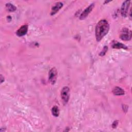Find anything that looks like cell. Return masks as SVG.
<instances>
[{
    "mask_svg": "<svg viewBox=\"0 0 132 132\" xmlns=\"http://www.w3.org/2000/svg\"><path fill=\"white\" fill-rule=\"evenodd\" d=\"M109 30V24L107 20H101L95 27V37L97 41H100L107 34Z\"/></svg>",
    "mask_w": 132,
    "mask_h": 132,
    "instance_id": "obj_1",
    "label": "cell"
},
{
    "mask_svg": "<svg viewBox=\"0 0 132 132\" xmlns=\"http://www.w3.org/2000/svg\"><path fill=\"white\" fill-rule=\"evenodd\" d=\"M120 38L124 41L130 40L131 38V31L127 28H124L122 29Z\"/></svg>",
    "mask_w": 132,
    "mask_h": 132,
    "instance_id": "obj_2",
    "label": "cell"
},
{
    "mask_svg": "<svg viewBox=\"0 0 132 132\" xmlns=\"http://www.w3.org/2000/svg\"><path fill=\"white\" fill-rule=\"evenodd\" d=\"M70 97V89L67 86L64 87L61 91V98L63 102L67 104L69 101Z\"/></svg>",
    "mask_w": 132,
    "mask_h": 132,
    "instance_id": "obj_3",
    "label": "cell"
},
{
    "mask_svg": "<svg viewBox=\"0 0 132 132\" xmlns=\"http://www.w3.org/2000/svg\"><path fill=\"white\" fill-rule=\"evenodd\" d=\"M57 71L56 68H52L48 74V79L51 84L54 85L56 82L57 80Z\"/></svg>",
    "mask_w": 132,
    "mask_h": 132,
    "instance_id": "obj_4",
    "label": "cell"
},
{
    "mask_svg": "<svg viewBox=\"0 0 132 132\" xmlns=\"http://www.w3.org/2000/svg\"><path fill=\"white\" fill-rule=\"evenodd\" d=\"M130 1L127 0L124 1L122 4L121 9V13L122 15L124 17H126L128 15V9L130 6Z\"/></svg>",
    "mask_w": 132,
    "mask_h": 132,
    "instance_id": "obj_5",
    "label": "cell"
},
{
    "mask_svg": "<svg viewBox=\"0 0 132 132\" xmlns=\"http://www.w3.org/2000/svg\"><path fill=\"white\" fill-rule=\"evenodd\" d=\"M94 7V4L92 3L91 5H90L87 8H86L84 11L81 13L80 16H79V19L80 20H84L85 19H86L87 16L88 15V14L91 12V11L92 10V9H93Z\"/></svg>",
    "mask_w": 132,
    "mask_h": 132,
    "instance_id": "obj_6",
    "label": "cell"
},
{
    "mask_svg": "<svg viewBox=\"0 0 132 132\" xmlns=\"http://www.w3.org/2000/svg\"><path fill=\"white\" fill-rule=\"evenodd\" d=\"M28 26L27 25H24L22 26L16 32V34L19 37H22L24 36L27 32Z\"/></svg>",
    "mask_w": 132,
    "mask_h": 132,
    "instance_id": "obj_7",
    "label": "cell"
},
{
    "mask_svg": "<svg viewBox=\"0 0 132 132\" xmlns=\"http://www.w3.org/2000/svg\"><path fill=\"white\" fill-rule=\"evenodd\" d=\"M62 6H63V4L61 2H58L56 3L52 8L51 14L54 15L56 14L61 8V7H62Z\"/></svg>",
    "mask_w": 132,
    "mask_h": 132,
    "instance_id": "obj_8",
    "label": "cell"
},
{
    "mask_svg": "<svg viewBox=\"0 0 132 132\" xmlns=\"http://www.w3.org/2000/svg\"><path fill=\"white\" fill-rule=\"evenodd\" d=\"M112 93L115 95H122L125 94L124 90L119 87H115L112 90Z\"/></svg>",
    "mask_w": 132,
    "mask_h": 132,
    "instance_id": "obj_9",
    "label": "cell"
},
{
    "mask_svg": "<svg viewBox=\"0 0 132 132\" xmlns=\"http://www.w3.org/2000/svg\"><path fill=\"white\" fill-rule=\"evenodd\" d=\"M112 47L113 48H118V49H119V48H123V49H125V50H127V47L125 45L122 44V43H120V42H117V41H116V42H114L112 44Z\"/></svg>",
    "mask_w": 132,
    "mask_h": 132,
    "instance_id": "obj_10",
    "label": "cell"
},
{
    "mask_svg": "<svg viewBox=\"0 0 132 132\" xmlns=\"http://www.w3.org/2000/svg\"><path fill=\"white\" fill-rule=\"evenodd\" d=\"M6 8L8 11L13 12L16 10V7L11 3H7L6 5Z\"/></svg>",
    "mask_w": 132,
    "mask_h": 132,
    "instance_id": "obj_11",
    "label": "cell"
},
{
    "mask_svg": "<svg viewBox=\"0 0 132 132\" xmlns=\"http://www.w3.org/2000/svg\"><path fill=\"white\" fill-rule=\"evenodd\" d=\"M52 113L54 116L56 117H58L59 114V109L58 107L57 106H54L52 109Z\"/></svg>",
    "mask_w": 132,
    "mask_h": 132,
    "instance_id": "obj_12",
    "label": "cell"
},
{
    "mask_svg": "<svg viewBox=\"0 0 132 132\" xmlns=\"http://www.w3.org/2000/svg\"><path fill=\"white\" fill-rule=\"evenodd\" d=\"M107 50H108V47H107L106 46H105L103 48V50L101 51V52L100 53V56H103V55H104L105 54V53H106Z\"/></svg>",
    "mask_w": 132,
    "mask_h": 132,
    "instance_id": "obj_13",
    "label": "cell"
},
{
    "mask_svg": "<svg viewBox=\"0 0 132 132\" xmlns=\"http://www.w3.org/2000/svg\"><path fill=\"white\" fill-rule=\"evenodd\" d=\"M118 121H114L113 122L112 124V128H116L117 126V125H118Z\"/></svg>",
    "mask_w": 132,
    "mask_h": 132,
    "instance_id": "obj_14",
    "label": "cell"
},
{
    "mask_svg": "<svg viewBox=\"0 0 132 132\" xmlns=\"http://www.w3.org/2000/svg\"><path fill=\"white\" fill-rule=\"evenodd\" d=\"M5 79H4V77L3 76V75L1 74V82L3 83V82L4 81Z\"/></svg>",
    "mask_w": 132,
    "mask_h": 132,
    "instance_id": "obj_15",
    "label": "cell"
}]
</instances>
